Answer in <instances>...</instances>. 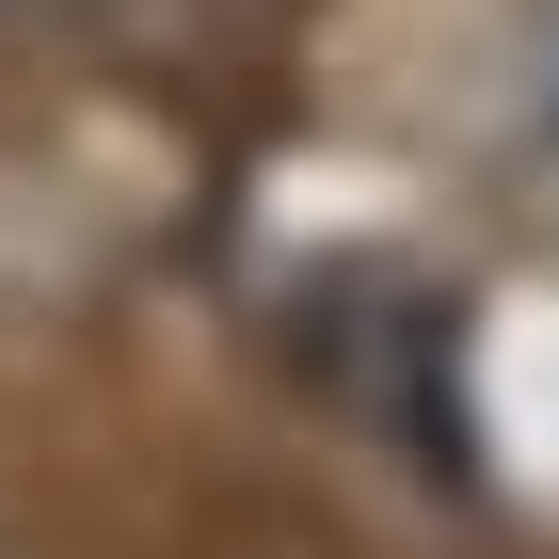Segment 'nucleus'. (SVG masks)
<instances>
[{"label":"nucleus","mask_w":559,"mask_h":559,"mask_svg":"<svg viewBox=\"0 0 559 559\" xmlns=\"http://www.w3.org/2000/svg\"><path fill=\"white\" fill-rule=\"evenodd\" d=\"M0 16H48V0H0Z\"/></svg>","instance_id":"nucleus-1"}]
</instances>
